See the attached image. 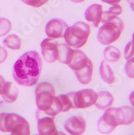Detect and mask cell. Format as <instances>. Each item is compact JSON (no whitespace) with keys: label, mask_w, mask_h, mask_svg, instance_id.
<instances>
[{"label":"cell","mask_w":134,"mask_h":135,"mask_svg":"<svg viewBox=\"0 0 134 135\" xmlns=\"http://www.w3.org/2000/svg\"><path fill=\"white\" fill-rule=\"evenodd\" d=\"M36 104L38 110L45 113L53 104L55 98V89L53 86L44 82L37 85L35 90Z\"/></svg>","instance_id":"5b68a950"},{"label":"cell","mask_w":134,"mask_h":135,"mask_svg":"<svg viewBox=\"0 0 134 135\" xmlns=\"http://www.w3.org/2000/svg\"><path fill=\"white\" fill-rule=\"evenodd\" d=\"M125 70L128 77L134 79V57H131L128 60H127Z\"/></svg>","instance_id":"cb8c5ba5"},{"label":"cell","mask_w":134,"mask_h":135,"mask_svg":"<svg viewBox=\"0 0 134 135\" xmlns=\"http://www.w3.org/2000/svg\"><path fill=\"white\" fill-rule=\"evenodd\" d=\"M125 28L122 20L118 16L114 17L105 22L100 28L97 38L100 43L103 45H108L119 39Z\"/></svg>","instance_id":"3957f363"},{"label":"cell","mask_w":134,"mask_h":135,"mask_svg":"<svg viewBox=\"0 0 134 135\" xmlns=\"http://www.w3.org/2000/svg\"><path fill=\"white\" fill-rule=\"evenodd\" d=\"M75 75L79 81L80 83L86 85L88 84L92 79V75H93V64L92 62L89 59L87 64L83 68L75 71Z\"/></svg>","instance_id":"2e32d148"},{"label":"cell","mask_w":134,"mask_h":135,"mask_svg":"<svg viewBox=\"0 0 134 135\" xmlns=\"http://www.w3.org/2000/svg\"><path fill=\"white\" fill-rule=\"evenodd\" d=\"M68 28L67 23L61 19H52L46 23L45 33L48 37L52 39H58L64 36L65 32Z\"/></svg>","instance_id":"ba28073f"},{"label":"cell","mask_w":134,"mask_h":135,"mask_svg":"<svg viewBox=\"0 0 134 135\" xmlns=\"http://www.w3.org/2000/svg\"><path fill=\"white\" fill-rule=\"evenodd\" d=\"M126 1L129 3L130 7H131L132 10L134 11V0H126Z\"/></svg>","instance_id":"4dcf8cb0"},{"label":"cell","mask_w":134,"mask_h":135,"mask_svg":"<svg viewBox=\"0 0 134 135\" xmlns=\"http://www.w3.org/2000/svg\"><path fill=\"white\" fill-rule=\"evenodd\" d=\"M5 79L2 76L0 75V95L2 94V91H3V86L5 84Z\"/></svg>","instance_id":"f1b7e54d"},{"label":"cell","mask_w":134,"mask_h":135,"mask_svg":"<svg viewBox=\"0 0 134 135\" xmlns=\"http://www.w3.org/2000/svg\"><path fill=\"white\" fill-rule=\"evenodd\" d=\"M101 1L108 4H111V5H115V4L119 3L121 0H101Z\"/></svg>","instance_id":"83f0119b"},{"label":"cell","mask_w":134,"mask_h":135,"mask_svg":"<svg viewBox=\"0 0 134 135\" xmlns=\"http://www.w3.org/2000/svg\"><path fill=\"white\" fill-rule=\"evenodd\" d=\"M43 58L48 63H53L58 59V42L52 38L44 39L41 44Z\"/></svg>","instance_id":"9c48e42d"},{"label":"cell","mask_w":134,"mask_h":135,"mask_svg":"<svg viewBox=\"0 0 134 135\" xmlns=\"http://www.w3.org/2000/svg\"><path fill=\"white\" fill-rule=\"evenodd\" d=\"M0 131L15 135H29L30 126L28 120L16 113H0Z\"/></svg>","instance_id":"7a4b0ae2"},{"label":"cell","mask_w":134,"mask_h":135,"mask_svg":"<svg viewBox=\"0 0 134 135\" xmlns=\"http://www.w3.org/2000/svg\"><path fill=\"white\" fill-rule=\"evenodd\" d=\"M129 101H130L131 104L132 105V107L134 108V91H132L129 95Z\"/></svg>","instance_id":"f546056e"},{"label":"cell","mask_w":134,"mask_h":135,"mask_svg":"<svg viewBox=\"0 0 134 135\" xmlns=\"http://www.w3.org/2000/svg\"><path fill=\"white\" fill-rule=\"evenodd\" d=\"M91 32L89 24L84 22H77L71 27H68L64 34L66 43L75 49L82 47L87 43Z\"/></svg>","instance_id":"277c9868"},{"label":"cell","mask_w":134,"mask_h":135,"mask_svg":"<svg viewBox=\"0 0 134 135\" xmlns=\"http://www.w3.org/2000/svg\"><path fill=\"white\" fill-rule=\"evenodd\" d=\"M70 98L74 108H87L95 104L98 93L93 89H83L77 92L67 94Z\"/></svg>","instance_id":"8992f818"},{"label":"cell","mask_w":134,"mask_h":135,"mask_svg":"<svg viewBox=\"0 0 134 135\" xmlns=\"http://www.w3.org/2000/svg\"><path fill=\"white\" fill-rule=\"evenodd\" d=\"M132 42H133V44H134V33L132 34Z\"/></svg>","instance_id":"d6a6232c"},{"label":"cell","mask_w":134,"mask_h":135,"mask_svg":"<svg viewBox=\"0 0 134 135\" xmlns=\"http://www.w3.org/2000/svg\"><path fill=\"white\" fill-rule=\"evenodd\" d=\"M21 1L28 6L33 7H40L42 5L45 4L48 0H21Z\"/></svg>","instance_id":"484cf974"},{"label":"cell","mask_w":134,"mask_h":135,"mask_svg":"<svg viewBox=\"0 0 134 135\" xmlns=\"http://www.w3.org/2000/svg\"><path fill=\"white\" fill-rule=\"evenodd\" d=\"M100 75L101 79L107 84H112L115 82V76L113 71L110 66L106 62V60H103L101 62L100 66Z\"/></svg>","instance_id":"d6986e66"},{"label":"cell","mask_w":134,"mask_h":135,"mask_svg":"<svg viewBox=\"0 0 134 135\" xmlns=\"http://www.w3.org/2000/svg\"><path fill=\"white\" fill-rule=\"evenodd\" d=\"M74 50L67 44H58V61L64 64H69L74 55Z\"/></svg>","instance_id":"ac0fdd59"},{"label":"cell","mask_w":134,"mask_h":135,"mask_svg":"<svg viewBox=\"0 0 134 135\" xmlns=\"http://www.w3.org/2000/svg\"><path fill=\"white\" fill-rule=\"evenodd\" d=\"M3 44L5 47H7L11 50H18L21 48V39L15 34L9 35L3 40Z\"/></svg>","instance_id":"44dd1931"},{"label":"cell","mask_w":134,"mask_h":135,"mask_svg":"<svg viewBox=\"0 0 134 135\" xmlns=\"http://www.w3.org/2000/svg\"><path fill=\"white\" fill-rule=\"evenodd\" d=\"M116 114L119 126H128L134 121V108L130 106L116 108Z\"/></svg>","instance_id":"4fadbf2b"},{"label":"cell","mask_w":134,"mask_h":135,"mask_svg":"<svg viewBox=\"0 0 134 135\" xmlns=\"http://www.w3.org/2000/svg\"><path fill=\"white\" fill-rule=\"evenodd\" d=\"M37 119V129L41 135H53L57 133L53 117L48 116H39L36 114Z\"/></svg>","instance_id":"30bf717a"},{"label":"cell","mask_w":134,"mask_h":135,"mask_svg":"<svg viewBox=\"0 0 134 135\" xmlns=\"http://www.w3.org/2000/svg\"><path fill=\"white\" fill-rule=\"evenodd\" d=\"M114 101L113 95L108 91H102L98 93V97L95 102V106L100 110H105L110 107Z\"/></svg>","instance_id":"e0dca14e"},{"label":"cell","mask_w":134,"mask_h":135,"mask_svg":"<svg viewBox=\"0 0 134 135\" xmlns=\"http://www.w3.org/2000/svg\"><path fill=\"white\" fill-rule=\"evenodd\" d=\"M116 108H107L103 115L100 118L97 124V128L103 134L111 133L116 126H119L116 118Z\"/></svg>","instance_id":"52a82bcc"},{"label":"cell","mask_w":134,"mask_h":135,"mask_svg":"<svg viewBox=\"0 0 134 135\" xmlns=\"http://www.w3.org/2000/svg\"><path fill=\"white\" fill-rule=\"evenodd\" d=\"M103 15V7L100 4H92L85 11V19L88 22L94 24V26L97 28L100 25V23L102 20Z\"/></svg>","instance_id":"7c38bea8"},{"label":"cell","mask_w":134,"mask_h":135,"mask_svg":"<svg viewBox=\"0 0 134 135\" xmlns=\"http://www.w3.org/2000/svg\"><path fill=\"white\" fill-rule=\"evenodd\" d=\"M103 56L107 62H116L120 59L121 54L117 48L114 46H107L103 51Z\"/></svg>","instance_id":"ffe728a7"},{"label":"cell","mask_w":134,"mask_h":135,"mask_svg":"<svg viewBox=\"0 0 134 135\" xmlns=\"http://www.w3.org/2000/svg\"><path fill=\"white\" fill-rule=\"evenodd\" d=\"M1 95L7 103H13L17 100L19 91L15 83L12 82H6Z\"/></svg>","instance_id":"9a60e30c"},{"label":"cell","mask_w":134,"mask_h":135,"mask_svg":"<svg viewBox=\"0 0 134 135\" xmlns=\"http://www.w3.org/2000/svg\"><path fill=\"white\" fill-rule=\"evenodd\" d=\"M64 127L66 130L72 135L82 134L87 128V123L81 117H72L68 119L66 122Z\"/></svg>","instance_id":"8fae6325"},{"label":"cell","mask_w":134,"mask_h":135,"mask_svg":"<svg viewBox=\"0 0 134 135\" xmlns=\"http://www.w3.org/2000/svg\"><path fill=\"white\" fill-rule=\"evenodd\" d=\"M134 55V44L132 41H129L125 49V57L126 60H128L129 58L132 57Z\"/></svg>","instance_id":"d4e9b609"},{"label":"cell","mask_w":134,"mask_h":135,"mask_svg":"<svg viewBox=\"0 0 134 135\" xmlns=\"http://www.w3.org/2000/svg\"><path fill=\"white\" fill-rule=\"evenodd\" d=\"M121 12H122V7L118 4H115L112 7H110V9L108 11L103 12L101 21L103 22V23H104L105 22L108 21L109 20H111V19L120 15Z\"/></svg>","instance_id":"7402d4cb"},{"label":"cell","mask_w":134,"mask_h":135,"mask_svg":"<svg viewBox=\"0 0 134 135\" xmlns=\"http://www.w3.org/2000/svg\"><path fill=\"white\" fill-rule=\"evenodd\" d=\"M73 3H82L85 0H71Z\"/></svg>","instance_id":"1f68e13d"},{"label":"cell","mask_w":134,"mask_h":135,"mask_svg":"<svg viewBox=\"0 0 134 135\" xmlns=\"http://www.w3.org/2000/svg\"><path fill=\"white\" fill-rule=\"evenodd\" d=\"M12 24L10 20L6 18H0V36H3L10 32Z\"/></svg>","instance_id":"603a6c76"},{"label":"cell","mask_w":134,"mask_h":135,"mask_svg":"<svg viewBox=\"0 0 134 135\" xmlns=\"http://www.w3.org/2000/svg\"><path fill=\"white\" fill-rule=\"evenodd\" d=\"M8 57V53L7 50L4 47H1L0 46V64L4 62L5 61L7 60Z\"/></svg>","instance_id":"4316f807"},{"label":"cell","mask_w":134,"mask_h":135,"mask_svg":"<svg viewBox=\"0 0 134 135\" xmlns=\"http://www.w3.org/2000/svg\"><path fill=\"white\" fill-rule=\"evenodd\" d=\"M41 69L40 54L36 51H28L20 56L14 64L13 78L19 85L32 87L37 83Z\"/></svg>","instance_id":"6da1fadb"},{"label":"cell","mask_w":134,"mask_h":135,"mask_svg":"<svg viewBox=\"0 0 134 135\" xmlns=\"http://www.w3.org/2000/svg\"><path fill=\"white\" fill-rule=\"evenodd\" d=\"M88 61H89V58L82 51L75 50L74 51L73 57L70 61V62L68 64V66L74 71H76L83 68L87 64Z\"/></svg>","instance_id":"5bb4252c"}]
</instances>
